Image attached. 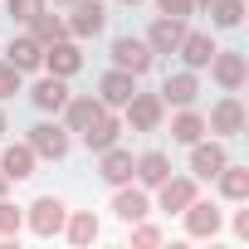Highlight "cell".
I'll return each mask as SVG.
<instances>
[{
    "mask_svg": "<svg viewBox=\"0 0 249 249\" xmlns=\"http://www.w3.org/2000/svg\"><path fill=\"white\" fill-rule=\"evenodd\" d=\"M161 122H166V103L161 93H132L127 103H122V127H132V132H161Z\"/></svg>",
    "mask_w": 249,
    "mask_h": 249,
    "instance_id": "cell-1",
    "label": "cell"
},
{
    "mask_svg": "<svg viewBox=\"0 0 249 249\" xmlns=\"http://www.w3.org/2000/svg\"><path fill=\"white\" fill-rule=\"evenodd\" d=\"M64 220H69V205H64L59 196H35V200L25 205V230L39 234V239L64 234Z\"/></svg>",
    "mask_w": 249,
    "mask_h": 249,
    "instance_id": "cell-2",
    "label": "cell"
},
{
    "mask_svg": "<svg viewBox=\"0 0 249 249\" xmlns=\"http://www.w3.org/2000/svg\"><path fill=\"white\" fill-rule=\"evenodd\" d=\"M25 142L35 147V157H39V161H64V157H69V147H73V132L64 127L59 117H54V122L44 117V122H35V127H30V137H25Z\"/></svg>",
    "mask_w": 249,
    "mask_h": 249,
    "instance_id": "cell-3",
    "label": "cell"
},
{
    "mask_svg": "<svg viewBox=\"0 0 249 249\" xmlns=\"http://www.w3.org/2000/svg\"><path fill=\"white\" fill-rule=\"evenodd\" d=\"M112 69H127V73H152V64H157V54H152V44L142 39V35H117L112 39Z\"/></svg>",
    "mask_w": 249,
    "mask_h": 249,
    "instance_id": "cell-4",
    "label": "cell"
},
{
    "mask_svg": "<svg viewBox=\"0 0 249 249\" xmlns=\"http://www.w3.org/2000/svg\"><path fill=\"white\" fill-rule=\"evenodd\" d=\"M205 69H210V78L220 83V93H239V88H244V78H249L244 49H215Z\"/></svg>",
    "mask_w": 249,
    "mask_h": 249,
    "instance_id": "cell-5",
    "label": "cell"
},
{
    "mask_svg": "<svg viewBox=\"0 0 249 249\" xmlns=\"http://www.w3.org/2000/svg\"><path fill=\"white\" fill-rule=\"evenodd\" d=\"M181 220H186V234H191V239H215V234L225 230V210H220L215 200H200V196L181 210Z\"/></svg>",
    "mask_w": 249,
    "mask_h": 249,
    "instance_id": "cell-6",
    "label": "cell"
},
{
    "mask_svg": "<svg viewBox=\"0 0 249 249\" xmlns=\"http://www.w3.org/2000/svg\"><path fill=\"white\" fill-rule=\"evenodd\" d=\"M244 103H239V93H225L210 112H205V132H215V137H239L244 132Z\"/></svg>",
    "mask_w": 249,
    "mask_h": 249,
    "instance_id": "cell-7",
    "label": "cell"
},
{
    "mask_svg": "<svg viewBox=\"0 0 249 249\" xmlns=\"http://www.w3.org/2000/svg\"><path fill=\"white\" fill-rule=\"evenodd\" d=\"M64 25H69V39H98L107 30V5L103 0H73V15Z\"/></svg>",
    "mask_w": 249,
    "mask_h": 249,
    "instance_id": "cell-8",
    "label": "cell"
},
{
    "mask_svg": "<svg viewBox=\"0 0 249 249\" xmlns=\"http://www.w3.org/2000/svg\"><path fill=\"white\" fill-rule=\"evenodd\" d=\"M196 196H200V181H196V176H176V171H171V176L157 186V210H166V215H181V210H186Z\"/></svg>",
    "mask_w": 249,
    "mask_h": 249,
    "instance_id": "cell-9",
    "label": "cell"
},
{
    "mask_svg": "<svg viewBox=\"0 0 249 249\" xmlns=\"http://www.w3.org/2000/svg\"><path fill=\"white\" fill-rule=\"evenodd\" d=\"M122 132H127V127H122V117H117V107H103V112H98V117L88 122V127H83L78 137H83V147H88V152L98 157L103 147H112V142H122Z\"/></svg>",
    "mask_w": 249,
    "mask_h": 249,
    "instance_id": "cell-10",
    "label": "cell"
},
{
    "mask_svg": "<svg viewBox=\"0 0 249 249\" xmlns=\"http://www.w3.org/2000/svg\"><path fill=\"white\" fill-rule=\"evenodd\" d=\"M107 210H112L122 225H137V220L152 215V196H147L142 186H132V181H127V186H112V205H107Z\"/></svg>",
    "mask_w": 249,
    "mask_h": 249,
    "instance_id": "cell-11",
    "label": "cell"
},
{
    "mask_svg": "<svg viewBox=\"0 0 249 249\" xmlns=\"http://www.w3.org/2000/svg\"><path fill=\"white\" fill-rule=\"evenodd\" d=\"M225 161H230V152H225L220 137H210V142H205V137L191 142V176H196V181H215Z\"/></svg>",
    "mask_w": 249,
    "mask_h": 249,
    "instance_id": "cell-12",
    "label": "cell"
},
{
    "mask_svg": "<svg viewBox=\"0 0 249 249\" xmlns=\"http://www.w3.org/2000/svg\"><path fill=\"white\" fill-rule=\"evenodd\" d=\"M157 93H161L166 107H196V98H200V78H196V69H181V73H166Z\"/></svg>",
    "mask_w": 249,
    "mask_h": 249,
    "instance_id": "cell-13",
    "label": "cell"
},
{
    "mask_svg": "<svg viewBox=\"0 0 249 249\" xmlns=\"http://www.w3.org/2000/svg\"><path fill=\"white\" fill-rule=\"evenodd\" d=\"M215 49H220V44H215V35H210V30H186V35H181V44H176L181 64H186V69H196V73L210 64V54H215Z\"/></svg>",
    "mask_w": 249,
    "mask_h": 249,
    "instance_id": "cell-14",
    "label": "cell"
},
{
    "mask_svg": "<svg viewBox=\"0 0 249 249\" xmlns=\"http://www.w3.org/2000/svg\"><path fill=\"white\" fill-rule=\"evenodd\" d=\"M39 69H49V73H59V78H73L78 69H83V49L73 44V39H54V44H44V64Z\"/></svg>",
    "mask_w": 249,
    "mask_h": 249,
    "instance_id": "cell-15",
    "label": "cell"
},
{
    "mask_svg": "<svg viewBox=\"0 0 249 249\" xmlns=\"http://www.w3.org/2000/svg\"><path fill=\"white\" fill-rule=\"evenodd\" d=\"M166 176H171V157H166V152H157V147H152V152L132 157V181H137L142 191H157Z\"/></svg>",
    "mask_w": 249,
    "mask_h": 249,
    "instance_id": "cell-16",
    "label": "cell"
},
{
    "mask_svg": "<svg viewBox=\"0 0 249 249\" xmlns=\"http://www.w3.org/2000/svg\"><path fill=\"white\" fill-rule=\"evenodd\" d=\"M132 93H137V73H127V69H107L98 78V103L103 107H122Z\"/></svg>",
    "mask_w": 249,
    "mask_h": 249,
    "instance_id": "cell-17",
    "label": "cell"
},
{
    "mask_svg": "<svg viewBox=\"0 0 249 249\" xmlns=\"http://www.w3.org/2000/svg\"><path fill=\"white\" fill-rule=\"evenodd\" d=\"M98 176H103L107 186H127V181H132V152L117 147V142L103 147V152H98Z\"/></svg>",
    "mask_w": 249,
    "mask_h": 249,
    "instance_id": "cell-18",
    "label": "cell"
},
{
    "mask_svg": "<svg viewBox=\"0 0 249 249\" xmlns=\"http://www.w3.org/2000/svg\"><path fill=\"white\" fill-rule=\"evenodd\" d=\"M35 166H39V157H35L30 142H5V152H0V171H5L10 181H30Z\"/></svg>",
    "mask_w": 249,
    "mask_h": 249,
    "instance_id": "cell-19",
    "label": "cell"
},
{
    "mask_svg": "<svg viewBox=\"0 0 249 249\" xmlns=\"http://www.w3.org/2000/svg\"><path fill=\"white\" fill-rule=\"evenodd\" d=\"M59 112H64L59 122H64V127H69V132H83V127H88V122H93V117L103 112V103H98L93 93H69V103H64Z\"/></svg>",
    "mask_w": 249,
    "mask_h": 249,
    "instance_id": "cell-20",
    "label": "cell"
},
{
    "mask_svg": "<svg viewBox=\"0 0 249 249\" xmlns=\"http://www.w3.org/2000/svg\"><path fill=\"white\" fill-rule=\"evenodd\" d=\"M181 35H186V20H171V15H157V20H152V30H147L142 39L152 44V54H176Z\"/></svg>",
    "mask_w": 249,
    "mask_h": 249,
    "instance_id": "cell-21",
    "label": "cell"
},
{
    "mask_svg": "<svg viewBox=\"0 0 249 249\" xmlns=\"http://www.w3.org/2000/svg\"><path fill=\"white\" fill-rule=\"evenodd\" d=\"M30 103H35L39 112H59V107L69 103V78H59V73H44V78L30 88Z\"/></svg>",
    "mask_w": 249,
    "mask_h": 249,
    "instance_id": "cell-22",
    "label": "cell"
},
{
    "mask_svg": "<svg viewBox=\"0 0 249 249\" xmlns=\"http://www.w3.org/2000/svg\"><path fill=\"white\" fill-rule=\"evenodd\" d=\"M215 186H220V200H230V205H244V200H249V166H239V161H225V166H220V176H215Z\"/></svg>",
    "mask_w": 249,
    "mask_h": 249,
    "instance_id": "cell-23",
    "label": "cell"
},
{
    "mask_svg": "<svg viewBox=\"0 0 249 249\" xmlns=\"http://www.w3.org/2000/svg\"><path fill=\"white\" fill-rule=\"evenodd\" d=\"M5 59H10L20 73H35V69L44 64V44H39L35 35H15V39L5 44Z\"/></svg>",
    "mask_w": 249,
    "mask_h": 249,
    "instance_id": "cell-24",
    "label": "cell"
},
{
    "mask_svg": "<svg viewBox=\"0 0 249 249\" xmlns=\"http://www.w3.org/2000/svg\"><path fill=\"white\" fill-rule=\"evenodd\" d=\"M64 234H69V244L88 249V244H98L103 225H98V215H93V210H69V220H64Z\"/></svg>",
    "mask_w": 249,
    "mask_h": 249,
    "instance_id": "cell-25",
    "label": "cell"
},
{
    "mask_svg": "<svg viewBox=\"0 0 249 249\" xmlns=\"http://www.w3.org/2000/svg\"><path fill=\"white\" fill-rule=\"evenodd\" d=\"M200 137H205V112H196V107H176V117H171V142L191 147V142H200Z\"/></svg>",
    "mask_w": 249,
    "mask_h": 249,
    "instance_id": "cell-26",
    "label": "cell"
},
{
    "mask_svg": "<svg viewBox=\"0 0 249 249\" xmlns=\"http://www.w3.org/2000/svg\"><path fill=\"white\" fill-rule=\"evenodd\" d=\"M30 35H35L39 44H54V39H69V25H64V20H59L49 5H44V10L30 20Z\"/></svg>",
    "mask_w": 249,
    "mask_h": 249,
    "instance_id": "cell-27",
    "label": "cell"
},
{
    "mask_svg": "<svg viewBox=\"0 0 249 249\" xmlns=\"http://www.w3.org/2000/svg\"><path fill=\"white\" fill-rule=\"evenodd\" d=\"M210 25L215 30H239L244 25V0H210Z\"/></svg>",
    "mask_w": 249,
    "mask_h": 249,
    "instance_id": "cell-28",
    "label": "cell"
},
{
    "mask_svg": "<svg viewBox=\"0 0 249 249\" xmlns=\"http://www.w3.org/2000/svg\"><path fill=\"white\" fill-rule=\"evenodd\" d=\"M20 230H25V205H15V200L0 196V244H10Z\"/></svg>",
    "mask_w": 249,
    "mask_h": 249,
    "instance_id": "cell-29",
    "label": "cell"
},
{
    "mask_svg": "<svg viewBox=\"0 0 249 249\" xmlns=\"http://www.w3.org/2000/svg\"><path fill=\"white\" fill-rule=\"evenodd\" d=\"M161 239H166V230H161V225H147V220H137V225H132V249H157Z\"/></svg>",
    "mask_w": 249,
    "mask_h": 249,
    "instance_id": "cell-30",
    "label": "cell"
},
{
    "mask_svg": "<svg viewBox=\"0 0 249 249\" xmlns=\"http://www.w3.org/2000/svg\"><path fill=\"white\" fill-rule=\"evenodd\" d=\"M15 93H25V73L10 59H0V98H15Z\"/></svg>",
    "mask_w": 249,
    "mask_h": 249,
    "instance_id": "cell-31",
    "label": "cell"
},
{
    "mask_svg": "<svg viewBox=\"0 0 249 249\" xmlns=\"http://www.w3.org/2000/svg\"><path fill=\"white\" fill-rule=\"evenodd\" d=\"M5 10H10V20H20V25H30L39 10H44V0H5Z\"/></svg>",
    "mask_w": 249,
    "mask_h": 249,
    "instance_id": "cell-32",
    "label": "cell"
},
{
    "mask_svg": "<svg viewBox=\"0 0 249 249\" xmlns=\"http://www.w3.org/2000/svg\"><path fill=\"white\" fill-rule=\"evenodd\" d=\"M157 10L171 15V20H191L196 15V0H157Z\"/></svg>",
    "mask_w": 249,
    "mask_h": 249,
    "instance_id": "cell-33",
    "label": "cell"
},
{
    "mask_svg": "<svg viewBox=\"0 0 249 249\" xmlns=\"http://www.w3.org/2000/svg\"><path fill=\"white\" fill-rule=\"evenodd\" d=\"M230 230H234V239H249V205H244V210H234Z\"/></svg>",
    "mask_w": 249,
    "mask_h": 249,
    "instance_id": "cell-34",
    "label": "cell"
},
{
    "mask_svg": "<svg viewBox=\"0 0 249 249\" xmlns=\"http://www.w3.org/2000/svg\"><path fill=\"white\" fill-rule=\"evenodd\" d=\"M5 132H10V117H5V112H0V142H5Z\"/></svg>",
    "mask_w": 249,
    "mask_h": 249,
    "instance_id": "cell-35",
    "label": "cell"
},
{
    "mask_svg": "<svg viewBox=\"0 0 249 249\" xmlns=\"http://www.w3.org/2000/svg\"><path fill=\"white\" fill-rule=\"evenodd\" d=\"M5 191H10V176H5V171H0V196H5Z\"/></svg>",
    "mask_w": 249,
    "mask_h": 249,
    "instance_id": "cell-36",
    "label": "cell"
},
{
    "mask_svg": "<svg viewBox=\"0 0 249 249\" xmlns=\"http://www.w3.org/2000/svg\"><path fill=\"white\" fill-rule=\"evenodd\" d=\"M117 5H142V0H117Z\"/></svg>",
    "mask_w": 249,
    "mask_h": 249,
    "instance_id": "cell-37",
    "label": "cell"
},
{
    "mask_svg": "<svg viewBox=\"0 0 249 249\" xmlns=\"http://www.w3.org/2000/svg\"><path fill=\"white\" fill-rule=\"evenodd\" d=\"M54 5H73V0H54Z\"/></svg>",
    "mask_w": 249,
    "mask_h": 249,
    "instance_id": "cell-38",
    "label": "cell"
},
{
    "mask_svg": "<svg viewBox=\"0 0 249 249\" xmlns=\"http://www.w3.org/2000/svg\"><path fill=\"white\" fill-rule=\"evenodd\" d=\"M200 5H210V0H196V10H200Z\"/></svg>",
    "mask_w": 249,
    "mask_h": 249,
    "instance_id": "cell-39",
    "label": "cell"
}]
</instances>
